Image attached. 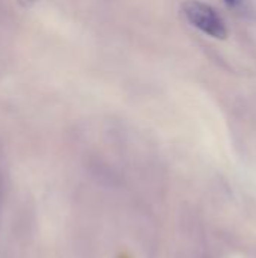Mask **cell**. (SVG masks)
I'll return each mask as SVG.
<instances>
[{"instance_id":"1","label":"cell","mask_w":256,"mask_h":258,"mask_svg":"<svg viewBox=\"0 0 256 258\" xmlns=\"http://www.w3.org/2000/svg\"><path fill=\"white\" fill-rule=\"evenodd\" d=\"M181 9L187 21L201 32L216 39H225L228 36L226 23L213 6L199 0H187L183 3Z\"/></svg>"},{"instance_id":"2","label":"cell","mask_w":256,"mask_h":258,"mask_svg":"<svg viewBox=\"0 0 256 258\" xmlns=\"http://www.w3.org/2000/svg\"><path fill=\"white\" fill-rule=\"evenodd\" d=\"M240 2H241V0H225V3H226L229 8H237V6L240 5Z\"/></svg>"},{"instance_id":"3","label":"cell","mask_w":256,"mask_h":258,"mask_svg":"<svg viewBox=\"0 0 256 258\" xmlns=\"http://www.w3.org/2000/svg\"><path fill=\"white\" fill-rule=\"evenodd\" d=\"M24 6H29V5H32V3H35L36 0H20Z\"/></svg>"}]
</instances>
